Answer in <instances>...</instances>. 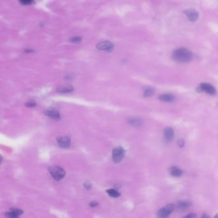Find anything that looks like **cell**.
Listing matches in <instances>:
<instances>
[{"instance_id": "obj_9", "label": "cell", "mask_w": 218, "mask_h": 218, "mask_svg": "<svg viewBox=\"0 0 218 218\" xmlns=\"http://www.w3.org/2000/svg\"><path fill=\"white\" fill-rule=\"evenodd\" d=\"M186 14L190 21L194 22L198 18V13L194 9H189L185 11Z\"/></svg>"}, {"instance_id": "obj_21", "label": "cell", "mask_w": 218, "mask_h": 218, "mask_svg": "<svg viewBox=\"0 0 218 218\" xmlns=\"http://www.w3.org/2000/svg\"><path fill=\"white\" fill-rule=\"evenodd\" d=\"M36 105H37V103H35V101H33V100H30L26 104V106L27 107H34V106H35Z\"/></svg>"}, {"instance_id": "obj_25", "label": "cell", "mask_w": 218, "mask_h": 218, "mask_svg": "<svg viewBox=\"0 0 218 218\" xmlns=\"http://www.w3.org/2000/svg\"><path fill=\"white\" fill-rule=\"evenodd\" d=\"M183 145H184V142H183V141H182V140L179 141V147H182L183 146Z\"/></svg>"}, {"instance_id": "obj_12", "label": "cell", "mask_w": 218, "mask_h": 218, "mask_svg": "<svg viewBox=\"0 0 218 218\" xmlns=\"http://www.w3.org/2000/svg\"><path fill=\"white\" fill-rule=\"evenodd\" d=\"M159 99L163 102H172L175 99V97L172 94L166 93L161 95L159 97Z\"/></svg>"}, {"instance_id": "obj_24", "label": "cell", "mask_w": 218, "mask_h": 218, "mask_svg": "<svg viewBox=\"0 0 218 218\" xmlns=\"http://www.w3.org/2000/svg\"><path fill=\"white\" fill-rule=\"evenodd\" d=\"M195 217H196V215L194 214H189V215L185 216V217H186V218H194Z\"/></svg>"}, {"instance_id": "obj_6", "label": "cell", "mask_w": 218, "mask_h": 218, "mask_svg": "<svg viewBox=\"0 0 218 218\" xmlns=\"http://www.w3.org/2000/svg\"><path fill=\"white\" fill-rule=\"evenodd\" d=\"M44 114L52 119L59 120L60 119V114L59 111L54 108H49L44 111Z\"/></svg>"}, {"instance_id": "obj_19", "label": "cell", "mask_w": 218, "mask_h": 218, "mask_svg": "<svg viewBox=\"0 0 218 218\" xmlns=\"http://www.w3.org/2000/svg\"><path fill=\"white\" fill-rule=\"evenodd\" d=\"M23 5H31L34 3V0H19Z\"/></svg>"}, {"instance_id": "obj_5", "label": "cell", "mask_w": 218, "mask_h": 218, "mask_svg": "<svg viewBox=\"0 0 218 218\" xmlns=\"http://www.w3.org/2000/svg\"><path fill=\"white\" fill-rule=\"evenodd\" d=\"M114 45L110 41L101 42L97 45V48L100 51H111L113 49Z\"/></svg>"}, {"instance_id": "obj_8", "label": "cell", "mask_w": 218, "mask_h": 218, "mask_svg": "<svg viewBox=\"0 0 218 218\" xmlns=\"http://www.w3.org/2000/svg\"><path fill=\"white\" fill-rule=\"evenodd\" d=\"M200 89L202 91L205 92L206 93L210 94V95H214L216 93V89L215 88L209 83H202L200 85Z\"/></svg>"}, {"instance_id": "obj_14", "label": "cell", "mask_w": 218, "mask_h": 218, "mask_svg": "<svg viewBox=\"0 0 218 218\" xmlns=\"http://www.w3.org/2000/svg\"><path fill=\"white\" fill-rule=\"evenodd\" d=\"M191 205V203L188 202H185V201H182L178 203L177 204V209L180 210H184L188 209Z\"/></svg>"}, {"instance_id": "obj_4", "label": "cell", "mask_w": 218, "mask_h": 218, "mask_svg": "<svg viewBox=\"0 0 218 218\" xmlns=\"http://www.w3.org/2000/svg\"><path fill=\"white\" fill-rule=\"evenodd\" d=\"M175 208V207L174 204H169V205L163 207L159 211L158 216L159 217H166L173 212Z\"/></svg>"}, {"instance_id": "obj_1", "label": "cell", "mask_w": 218, "mask_h": 218, "mask_svg": "<svg viewBox=\"0 0 218 218\" xmlns=\"http://www.w3.org/2000/svg\"><path fill=\"white\" fill-rule=\"evenodd\" d=\"M193 54L186 48H180L172 54V58L176 62L187 63L193 59Z\"/></svg>"}, {"instance_id": "obj_10", "label": "cell", "mask_w": 218, "mask_h": 218, "mask_svg": "<svg viewBox=\"0 0 218 218\" xmlns=\"http://www.w3.org/2000/svg\"><path fill=\"white\" fill-rule=\"evenodd\" d=\"M23 213V211L21 209H12L10 210V211H9V212L6 213L5 216L6 217H9V218H14L21 216Z\"/></svg>"}, {"instance_id": "obj_11", "label": "cell", "mask_w": 218, "mask_h": 218, "mask_svg": "<svg viewBox=\"0 0 218 218\" xmlns=\"http://www.w3.org/2000/svg\"><path fill=\"white\" fill-rule=\"evenodd\" d=\"M165 138L168 141H171L174 138V131L172 127H166L164 131Z\"/></svg>"}, {"instance_id": "obj_16", "label": "cell", "mask_w": 218, "mask_h": 218, "mask_svg": "<svg viewBox=\"0 0 218 218\" xmlns=\"http://www.w3.org/2000/svg\"><path fill=\"white\" fill-rule=\"evenodd\" d=\"M60 93H70L73 91V87L70 86L67 87H62L60 88L57 90Z\"/></svg>"}, {"instance_id": "obj_7", "label": "cell", "mask_w": 218, "mask_h": 218, "mask_svg": "<svg viewBox=\"0 0 218 218\" xmlns=\"http://www.w3.org/2000/svg\"><path fill=\"white\" fill-rule=\"evenodd\" d=\"M57 143L60 147L66 148L71 145V138L69 136L60 137L57 138Z\"/></svg>"}, {"instance_id": "obj_26", "label": "cell", "mask_w": 218, "mask_h": 218, "mask_svg": "<svg viewBox=\"0 0 218 218\" xmlns=\"http://www.w3.org/2000/svg\"><path fill=\"white\" fill-rule=\"evenodd\" d=\"M214 217H215V218H216V217H218V215L217 214V215H216V216H215Z\"/></svg>"}, {"instance_id": "obj_23", "label": "cell", "mask_w": 218, "mask_h": 218, "mask_svg": "<svg viewBox=\"0 0 218 218\" xmlns=\"http://www.w3.org/2000/svg\"><path fill=\"white\" fill-rule=\"evenodd\" d=\"M90 207H96V206L98 205V203H97V202H91V203H90Z\"/></svg>"}, {"instance_id": "obj_2", "label": "cell", "mask_w": 218, "mask_h": 218, "mask_svg": "<svg viewBox=\"0 0 218 218\" xmlns=\"http://www.w3.org/2000/svg\"><path fill=\"white\" fill-rule=\"evenodd\" d=\"M49 172L53 178L56 180L62 179L65 175V171L60 166H52L49 168Z\"/></svg>"}, {"instance_id": "obj_3", "label": "cell", "mask_w": 218, "mask_h": 218, "mask_svg": "<svg viewBox=\"0 0 218 218\" xmlns=\"http://www.w3.org/2000/svg\"><path fill=\"white\" fill-rule=\"evenodd\" d=\"M125 155V151L124 148L121 147H116L113 150L112 158L114 162L118 163L124 159Z\"/></svg>"}, {"instance_id": "obj_13", "label": "cell", "mask_w": 218, "mask_h": 218, "mask_svg": "<svg viewBox=\"0 0 218 218\" xmlns=\"http://www.w3.org/2000/svg\"><path fill=\"white\" fill-rule=\"evenodd\" d=\"M169 172L172 175L174 176H180L182 175L183 172L179 168H176L175 166H172L170 167L169 168Z\"/></svg>"}, {"instance_id": "obj_22", "label": "cell", "mask_w": 218, "mask_h": 218, "mask_svg": "<svg viewBox=\"0 0 218 218\" xmlns=\"http://www.w3.org/2000/svg\"><path fill=\"white\" fill-rule=\"evenodd\" d=\"M85 187L86 189H90L92 187V184L90 182H86L85 183Z\"/></svg>"}, {"instance_id": "obj_15", "label": "cell", "mask_w": 218, "mask_h": 218, "mask_svg": "<svg viewBox=\"0 0 218 218\" xmlns=\"http://www.w3.org/2000/svg\"><path fill=\"white\" fill-rule=\"evenodd\" d=\"M107 193L110 195L111 197L113 198H118L120 196V194L117 191H116L114 189H108L106 191Z\"/></svg>"}, {"instance_id": "obj_17", "label": "cell", "mask_w": 218, "mask_h": 218, "mask_svg": "<svg viewBox=\"0 0 218 218\" xmlns=\"http://www.w3.org/2000/svg\"><path fill=\"white\" fill-rule=\"evenodd\" d=\"M154 93V90L151 87H147L144 90V95L145 97H150L152 96V95Z\"/></svg>"}, {"instance_id": "obj_20", "label": "cell", "mask_w": 218, "mask_h": 218, "mask_svg": "<svg viewBox=\"0 0 218 218\" xmlns=\"http://www.w3.org/2000/svg\"><path fill=\"white\" fill-rule=\"evenodd\" d=\"M81 38L79 37H74L72 38H71V41L72 43H79L81 42Z\"/></svg>"}, {"instance_id": "obj_18", "label": "cell", "mask_w": 218, "mask_h": 218, "mask_svg": "<svg viewBox=\"0 0 218 218\" xmlns=\"http://www.w3.org/2000/svg\"><path fill=\"white\" fill-rule=\"evenodd\" d=\"M130 123L133 126H139L141 124V120L138 118H133L130 121Z\"/></svg>"}]
</instances>
